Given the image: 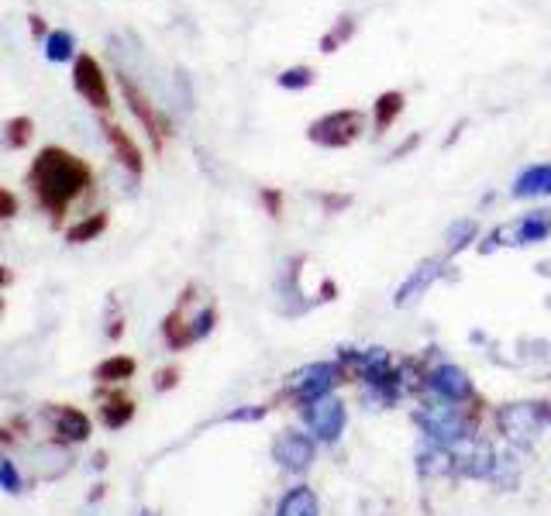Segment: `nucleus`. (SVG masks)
I'll use <instances>...</instances> for the list:
<instances>
[{"instance_id": "8", "label": "nucleus", "mask_w": 551, "mask_h": 516, "mask_svg": "<svg viewBox=\"0 0 551 516\" xmlns=\"http://www.w3.org/2000/svg\"><path fill=\"white\" fill-rule=\"evenodd\" d=\"M304 420L317 441L335 444L345 430V403L338 396H321L314 403H304Z\"/></svg>"}, {"instance_id": "31", "label": "nucleus", "mask_w": 551, "mask_h": 516, "mask_svg": "<svg viewBox=\"0 0 551 516\" xmlns=\"http://www.w3.org/2000/svg\"><path fill=\"white\" fill-rule=\"evenodd\" d=\"M176 382H180V369H162L159 372V382H155V389H159V393H169Z\"/></svg>"}, {"instance_id": "15", "label": "nucleus", "mask_w": 551, "mask_h": 516, "mask_svg": "<svg viewBox=\"0 0 551 516\" xmlns=\"http://www.w3.org/2000/svg\"><path fill=\"white\" fill-rule=\"evenodd\" d=\"M162 341H166L173 351H183V348H190V344H197V341H193L190 314H186V303L183 300L176 303L173 314H166V320H162Z\"/></svg>"}, {"instance_id": "30", "label": "nucleus", "mask_w": 551, "mask_h": 516, "mask_svg": "<svg viewBox=\"0 0 551 516\" xmlns=\"http://www.w3.org/2000/svg\"><path fill=\"white\" fill-rule=\"evenodd\" d=\"M262 203H266V210L273 217L283 214V193H279V190H262Z\"/></svg>"}, {"instance_id": "29", "label": "nucleus", "mask_w": 551, "mask_h": 516, "mask_svg": "<svg viewBox=\"0 0 551 516\" xmlns=\"http://www.w3.org/2000/svg\"><path fill=\"white\" fill-rule=\"evenodd\" d=\"M14 214H18V197L7 186H0V221H11Z\"/></svg>"}, {"instance_id": "25", "label": "nucleus", "mask_w": 551, "mask_h": 516, "mask_svg": "<svg viewBox=\"0 0 551 516\" xmlns=\"http://www.w3.org/2000/svg\"><path fill=\"white\" fill-rule=\"evenodd\" d=\"M352 35H355V18H348V14H341V18L335 21V28H331L328 35L321 38V52H328V56H331V52H338L341 45H345Z\"/></svg>"}, {"instance_id": "11", "label": "nucleus", "mask_w": 551, "mask_h": 516, "mask_svg": "<svg viewBox=\"0 0 551 516\" xmlns=\"http://www.w3.org/2000/svg\"><path fill=\"white\" fill-rule=\"evenodd\" d=\"M52 417V430H56V441L59 444H83L90 441L93 434V424L90 417L83 410H76V406H52L49 410Z\"/></svg>"}, {"instance_id": "4", "label": "nucleus", "mask_w": 551, "mask_h": 516, "mask_svg": "<svg viewBox=\"0 0 551 516\" xmlns=\"http://www.w3.org/2000/svg\"><path fill=\"white\" fill-rule=\"evenodd\" d=\"M417 420H421V427L428 430V437L434 444H441V448L465 441V417L459 413V406L441 400V396L431 403H424V410L417 413Z\"/></svg>"}, {"instance_id": "13", "label": "nucleus", "mask_w": 551, "mask_h": 516, "mask_svg": "<svg viewBox=\"0 0 551 516\" xmlns=\"http://www.w3.org/2000/svg\"><path fill=\"white\" fill-rule=\"evenodd\" d=\"M462 448L452 455V465L459 468L462 475H472V479H483V475H490L496 468V455L493 448L486 441H459Z\"/></svg>"}, {"instance_id": "24", "label": "nucleus", "mask_w": 551, "mask_h": 516, "mask_svg": "<svg viewBox=\"0 0 551 516\" xmlns=\"http://www.w3.org/2000/svg\"><path fill=\"white\" fill-rule=\"evenodd\" d=\"M31 138H35V121H31V117L21 114L4 124V142L11 148H28Z\"/></svg>"}, {"instance_id": "32", "label": "nucleus", "mask_w": 551, "mask_h": 516, "mask_svg": "<svg viewBox=\"0 0 551 516\" xmlns=\"http://www.w3.org/2000/svg\"><path fill=\"white\" fill-rule=\"evenodd\" d=\"M28 28H31V35L35 38H45V21L38 18V14H28Z\"/></svg>"}, {"instance_id": "37", "label": "nucleus", "mask_w": 551, "mask_h": 516, "mask_svg": "<svg viewBox=\"0 0 551 516\" xmlns=\"http://www.w3.org/2000/svg\"><path fill=\"white\" fill-rule=\"evenodd\" d=\"M0 310H4V296H0Z\"/></svg>"}, {"instance_id": "38", "label": "nucleus", "mask_w": 551, "mask_h": 516, "mask_svg": "<svg viewBox=\"0 0 551 516\" xmlns=\"http://www.w3.org/2000/svg\"><path fill=\"white\" fill-rule=\"evenodd\" d=\"M138 516H152V513H138Z\"/></svg>"}, {"instance_id": "1", "label": "nucleus", "mask_w": 551, "mask_h": 516, "mask_svg": "<svg viewBox=\"0 0 551 516\" xmlns=\"http://www.w3.org/2000/svg\"><path fill=\"white\" fill-rule=\"evenodd\" d=\"M28 186L35 193L38 207L52 217V224H62L69 203L80 200L93 186V166L80 155L66 152V148L45 145L28 169Z\"/></svg>"}, {"instance_id": "33", "label": "nucleus", "mask_w": 551, "mask_h": 516, "mask_svg": "<svg viewBox=\"0 0 551 516\" xmlns=\"http://www.w3.org/2000/svg\"><path fill=\"white\" fill-rule=\"evenodd\" d=\"M266 410H235V413H228V420H255V417H262Z\"/></svg>"}, {"instance_id": "7", "label": "nucleus", "mask_w": 551, "mask_h": 516, "mask_svg": "<svg viewBox=\"0 0 551 516\" xmlns=\"http://www.w3.org/2000/svg\"><path fill=\"white\" fill-rule=\"evenodd\" d=\"M545 410L534 403H514V406H503L500 417H496V424H500L503 437L514 444H527L538 437V430L545 427Z\"/></svg>"}, {"instance_id": "22", "label": "nucleus", "mask_w": 551, "mask_h": 516, "mask_svg": "<svg viewBox=\"0 0 551 516\" xmlns=\"http://www.w3.org/2000/svg\"><path fill=\"white\" fill-rule=\"evenodd\" d=\"M403 111V93L400 90H386L376 97V131H386Z\"/></svg>"}, {"instance_id": "18", "label": "nucleus", "mask_w": 551, "mask_h": 516, "mask_svg": "<svg viewBox=\"0 0 551 516\" xmlns=\"http://www.w3.org/2000/svg\"><path fill=\"white\" fill-rule=\"evenodd\" d=\"M135 369H138V362L131 355H111L93 369V379L107 382V386H121V382H128L131 375H135Z\"/></svg>"}, {"instance_id": "19", "label": "nucleus", "mask_w": 551, "mask_h": 516, "mask_svg": "<svg viewBox=\"0 0 551 516\" xmlns=\"http://www.w3.org/2000/svg\"><path fill=\"white\" fill-rule=\"evenodd\" d=\"M107 224H111V214H107V210H97V214L76 221L73 228H66V241L69 245H87V241H97L100 234L107 231Z\"/></svg>"}, {"instance_id": "14", "label": "nucleus", "mask_w": 551, "mask_h": 516, "mask_svg": "<svg viewBox=\"0 0 551 516\" xmlns=\"http://www.w3.org/2000/svg\"><path fill=\"white\" fill-rule=\"evenodd\" d=\"M431 389L441 396V400H448V403H459V400H465V396L472 393L465 372L455 369V365H441V369H434L431 372Z\"/></svg>"}, {"instance_id": "27", "label": "nucleus", "mask_w": 551, "mask_h": 516, "mask_svg": "<svg viewBox=\"0 0 551 516\" xmlns=\"http://www.w3.org/2000/svg\"><path fill=\"white\" fill-rule=\"evenodd\" d=\"M476 238V221H459V224H452L448 228V255H455V252H462L469 241Z\"/></svg>"}, {"instance_id": "34", "label": "nucleus", "mask_w": 551, "mask_h": 516, "mask_svg": "<svg viewBox=\"0 0 551 516\" xmlns=\"http://www.w3.org/2000/svg\"><path fill=\"white\" fill-rule=\"evenodd\" d=\"M417 142H421V138H417V135H414V138H407V142H403V145L397 148V152H393V159H400V155H407L410 148H417Z\"/></svg>"}, {"instance_id": "36", "label": "nucleus", "mask_w": 551, "mask_h": 516, "mask_svg": "<svg viewBox=\"0 0 551 516\" xmlns=\"http://www.w3.org/2000/svg\"><path fill=\"white\" fill-rule=\"evenodd\" d=\"M324 203H328V207L335 210V207H345V203H348V197H324Z\"/></svg>"}, {"instance_id": "23", "label": "nucleus", "mask_w": 551, "mask_h": 516, "mask_svg": "<svg viewBox=\"0 0 551 516\" xmlns=\"http://www.w3.org/2000/svg\"><path fill=\"white\" fill-rule=\"evenodd\" d=\"M73 49H76V42L66 28H56L45 35V59L49 62H69L73 59Z\"/></svg>"}, {"instance_id": "28", "label": "nucleus", "mask_w": 551, "mask_h": 516, "mask_svg": "<svg viewBox=\"0 0 551 516\" xmlns=\"http://www.w3.org/2000/svg\"><path fill=\"white\" fill-rule=\"evenodd\" d=\"M21 486H25V482H21L18 465H14V461L7 455H0V489H4V492H21Z\"/></svg>"}, {"instance_id": "12", "label": "nucleus", "mask_w": 551, "mask_h": 516, "mask_svg": "<svg viewBox=\"0 0 551 516\" xmlns=\"http://www.w3.org/2000/svg\"><path fill=\"white\" fill-rule=\"evenodd\" d=\"M100 131H104V138H107V145H111L114 159H118L121 166L131 172V176H142L145 159H142V148L135 145V138H131L128 131H124L121 124H114V121H100Z\"/></svg>"}, {"instance_id": "3", "label": "nucleus", "mask_w": 551, "mask_h": 516, "mask_svg": "<svg viewBox=\"0 0 551 516\" xmlns=\"http://www.w3.org/2000/svg\"><path fill=\"white\" fill-rule=\"evenodd\" d=\"M362 131H366L362 111H335V114L317 117L307 128V138L321 148H348L352 142H359Z\"/></svg>"}, {"instance_id": "9", "label": "nucleus", "mask_w": 551, "mask_h": 516, "mask_svg": "<svg viewBox=\"0 0 551 516\" xmlns=\"http://www.w3.org/2000/svg\"><path fill=\"white\" fill-rule=\"evenodd\" d=\"M551 234V210H534L517 221L503 224L500 231H493L496 245H538Z\"/></svg>"}, {"instance_id": "26", "label": "nucleus", "mask_w": 551, "mask_h": 516, "mask_svg": "<svg viewBox=\"0 0 551 516\" xmlns=\"http://www.w3.org/2000/svg\"><path fill=\"white\" fill-rule=\"evenodd\" d=\"M276 83L283 86V90H307V86L314 83V69L310 66H290V69H283V73L276 76Z\"/></svg>"}, {"instance_id": "10", "label": "nucleus", "mask_w": 551, "mask_h": 516, "mask_svg": "<svg viewBox=\"0 0 551 516\" xmlns=\"http://www.w3.org/2000/svg\"><path fill=\"white\" fill-rule=\"evenodd\" d=\"M314 455H317L314 437L300 434V430H283L273 441V458L286 472H307L314 465Z\"/></svg>"}, {"instance_id": "21", "label": "nucleus", "mask_w": 551, "mask_h": 516, "mask_svg": "<svg viewBox=\"0 0 551 516\" xmlns=\"http://www.w3.org/2000/svg\"><path fill=\"white\" fill-rule=\"evenodd\" d=\"M538 193H551V166H531L517 176L514 197H538Z\"/></svg>"}, {"instance_id": "17", "label": "nucleus", "mask_w": 551, "mask_h": 516, "mask_svg": "<svg viewBox=\"0 0 551 516\" xmlns=\"http://www.w3.org/2000/svg\"><path fill=\"white\" fill-rule=\"evenodd\" d=\"M131 420H135V400H131V396L114 393L100 403V424L107 430H121V427H128Z\"/></svg>"}, {"instance_id": "2", "label": "nucleus", "mask_w": 551, "mask_h": 516, "mask_svg": "<svg viewBox=\"0 0 551 516\" xmlns=\"http://www.w3.org/2000/svg\"><path fill=\"white\" fill-rule=\"evenodd\" d=\"M118 83H121V93L124 100H128V111L138 117V124H142L145 131H149L155 152H162V145H166V138H173V124H169V117L159 111V107L152 104V97L142 90L135 80H131L128 73H118Z\"/></svg>"}, {"instance_id": "5", "label": "nucleus", "mask_w": 551, "mask_h": 516, "mask_svg": "<svg viewBox=\"0 0 551 516\" xmlns=\"http://www.w3.org/2000/svg\"><path fill=\"white\" fill-rule=\"evenodd\" d=\"M341 372L338 365L331 362H314V365H304L300 372L290 375L286 382V396H293L297 403H314L321 396H331V389L338 386Z\"/></svg>"}, {"instance_id": "35", "label": "nucleus", "mask_w": 551, "mask_h": 516, "mask_svg": "<svg viewBox=\"0 0 551 516\" xmlns=\"http://www.w3.org/2000/svg\"><path fill=\"white\" fill-rule=\"evenodd\" d=\"M11 283H14V272L7 269V265H0V289H4V286H11Z\"/></svg>"}, {"instance_id": "6", "label": "nucleus", "mask_w": 551, "mask_h": 516, "mask_svg": "<svg viewBox=\"0 0 551 516\" xmlns=\"http://www.w3.org/2000/svg\"><path fill=\"white\" fill-rule=\"evenodd\" d=\"M73 90L87 100L93 111H111V86H107V76L104 69H100V62L87 56V52H80L73 62Z\"/></svg>"}, {"instance_id": "16", "label": "nucleus", "mask_w": 551, "mask_h": 516, "mask_svg": "<svg viewBox=\"0 0 551 516\" xmlns=\"http://www.w3.org/2000/svg\"><path fill=\"white\" fill-rule=\"evenodd\" d=\"M276 516H321V499H317L314 489L297 486L290 489L276 506Z\"/></svg>"}, {"instance_id": "20", "label": "nucleus", "mask_w": 551, "mask_h": 516, "mask_svg": "<svg viewBox=\"0 0 551 516\" xmlns=\"http://www.w3.org/2000/svg\"><path fill=\"white\" fill-rule=\"evenodd\" d=\"M434 279H438V262H421L414 269V276L407 279L400 289H397V307H403V303H410V300H417V296L428 289Z\"/></svg>"}]
</instances>
